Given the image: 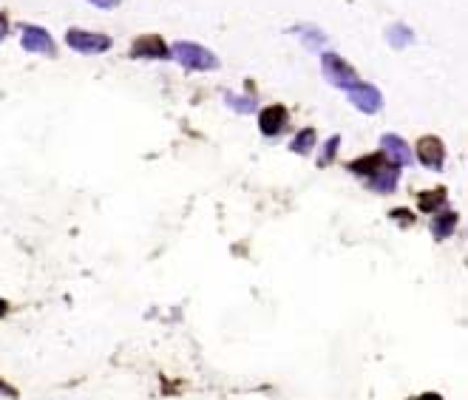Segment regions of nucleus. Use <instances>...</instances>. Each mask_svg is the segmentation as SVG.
Segmentation results:
<instances>
[{"label":"nucleus","instance_id":"obj_1","mask_svg":"<svg viewBox=\"0 0 468 400\" xmlns=\"http://www.w3.org/2000/svg\"><path fill=\"white\" fill-rule=\"evenodd\" d=\"M171 57H176L187 72H213V69H219V60L210 48L199 46V43H187V40L176 43L171 48Z\"/></svg>","mask_w":468,"mask_h":400},{"label":"nucleus","instance_id":"obj_2","mask_svg":"<svg viewBox=\"0 0 468 400\" xmlns=\"http://www.w3.org/2000/svg\"><path fill=\"white\" fill-rule=\"evenodd\" d=\"M321 72H323V77H326L332 86L344 88V91H352V88L361 83L358 72L352 69V65H349L341 54H335V51H323V54H321Z\"/></svg>","mask_w":468,"mask_h":400},{"label":"nucleus","instance_id":"obj_3","mask_svg":"<svg viewBox=\"0 0 468 400\" xmlns=\"http://www.w3.org/2000/svg\"><path fill=\"white\" fill-rule=\"evenodd\" d=\"M65 46L80 51V54H102V51L111 48V37L108 34H97V32L72 29V32H65Z\"/></svg>","mask_w":468,"mask_h":400},{"label":"nucleus","instance_id":"obj_4","mask_svg":"<svg viewBox=\"0 0 468 400\" xmlns=\"http://www.w3.org/2000/svg\"><path fill=\"white\" fill-rule=\"evenodd\" d=\"M131 57L137 60H168L171 57V48L165 46L162 37L156 34H142L131 43Z\"/></svg>","mask_w":468,"mask_h":400},{"label":"nucleus","instance_id":"obj_5","mask_svg":"<svg viewBox=\"0 0 468 400\" xmlns=\"http://www.w3.org/2000/svg\"><path fill=\"white\" fill-rule=\"evenodd\" d=\"M20 46L32 54H46V57L54 54V40L40 26H20Z\"/></svg>","mask_w":468,"mask_h":400},{"label":"nucleus","instance_id":"obj_6","mask_svg":"<svg viewBox=\"0 0 468 400\" xmlns=\"http://www.w3.org/2000/svg\"><path fill=\"white\" fill-rule=\"evenodd\" d=\"M380 154L386 156V162L389 165H394V168H409L412 165V151H409V145L403 142V140H400L397 137V133H386V137L380 140Z\"/></svg>","mask_w":468,"mask_h":400},{"label":"nucleus","instance_id":"obj_7","mask_svg":"<svg viewBox=\"0 0 468 400\" xmlns=\"http://www.w3.org/2000/svg\"><path fill=\"white\" fill-rule=\"evenodd\" d=\"M347 97H349V102H352L358 111H363V114H377V111H380V105H383L380 91H377L375 86L363 83V80H361L352 91H347Z\"/></svg>","mask_w":468,"mask_h":400},{"label":"nucleus","instance_id":"obj_8","mask_svg":"<svg viewBox=\"0 0 468 400\" xmlns=\"http://www.w3.org/2000/svg\"><path fill=\"white\" fill-rule=\"evenodd\" d=\"M417 159H420V165H426L429 171H443V165H446V145H443V140H437V137H423V140L417 142Z\"/></svg>","mask_w":468,"mask_h":400},{"label":"nucleus","instance_id":"obj_9","mask_svg":"<svg viewBox=\"0 0 468 400\" xmlns=\"http://www.w3.org/2000/svg\"><path fill=\"white\" fill-rule=\"evenodd\" d=\"M290 122V111L284 105H270V108H264L258 114V128L264 137H279V133L287 128Z\"/></svg>","mask_w":468,"mask_h":400},{"label":"nucleus","instance_id":"obj_10","mask_svg":"<svg viewBox=\"0 0 468 400\" xmlns=\"http://www.w3.org/2000/svg\"><path fill=\"white\" fill-rule=\"evenodd\" d=\"M389 162H386V156L377 151V154H366V156H361V159H352L349 165H347V171L349 173H355V176H363V179H372L377 171H383Z\"/></svg>","mask_w":468,"mask_h":400},{"label":"nucleus","instance_id":"obj_11","mask_svg":"<svg viewBox=\"0 0 468 400\" xmlns=\"http://www.w3.org/2000/svg\"><path fill=\"white\" fill-rule=\"evenodd\" d=\"M397 182H400V168H394V165H386L372 179H366L369 190H375V193H392L397 187Z\"/></svg>","mask_w":468,"mask_h":400},{"label":"nucleus","instance_id":"obj_12","mask_svg":"<svg viewBox=\"0 0 468 400\" xmlns=\"http://www.w3.org/2000/svg\"><path fill=\"white\" fill-rule=\"evenodd\" d=\"M457 213L454 211H440V213H434L432 216V222H429V227H432V236L437 239V241H443V239H448L451 233H454V227H457Z\"/></svg>","mask_w":468,"mask_h":400},{"label":"nucleus","instance_id":"obj_13","mask_svg":"<svg viewBox=\"0 0 468 400\" xmlns=\"http://www.w3.org/2000/svg\"><path fill=\"white\" fill-rule=\"evenodd\" d=\"M446 202H448L446 187H434V190H426L417 196V208L423 213H440V211H446Z\"/></svg>","mask_w":468,"mask_h":400},{"label":"nucleus","instance_id":"obj_14","mask_svg":"<svg viewBox=\"0 0 468 400\" xmlns=\"http://www.w3.org/2000/svg\"><path fill=\"white\" fill-rule=\"evenodd\" d=\"M315 142H318L315 128H301V131L295 133V137H293V142H290V151H295V154L307 156L309 151H315Z\"/></svg>","mask_w":468,"mask_h":400},{"label":"nucleus","instance_id":"obj_15","mask_svg":"<svg viewBox=\"0 0 468 400\" xmlns=\"http://www.w3.org/2000/svg\"><path fill=\"white\" fill-rule=\"evenodd\" d=\"M386 40H389V46H392V48H406V46H412V43H415V34H412V29H409V26L394 23V26L386 32Z\"/></svg>","mask_w":468,"mask_h":400},{"label":"nucleus","instance_id":"obj_16","mask_svg":"<svg viewBox=\"0 0 468 400\" xmlns=\"http://www.w3.org/2000/svg\"><path fill=\"white\" fill-rule=\"evenodd\" d=\"M295 34H298V37L304 40V46L312 48V51H315V48H323V43H326V34H323L321 29H315V26H298Z\"/></svg>","mask_w":468,"mask_h":400},{"label":"nucleus","instance_id":"obj_17","mask_svg":"<svg viewBox=\"0 0 468 400\" xmlns=\"http://www.w3.org/2000/svg\"><path fill=\"white\" fill-rule=\"evenodd\" d=\"M225 102L233 108V111H239V114H250V111H255V100L253 97H239V94H225Z\"/></svg>","mask_w":468,"mask_h":400},{"label":"nucleus","instance_id":"obj_18","mask_svg":"<svg viewBox=\"0 0 468 400\" xmlns=\"http://www.w3.org/2000/svg\"><path fill=\"white\" fill-rule=\"evenodd\" d=\"M338 148H341V137H329L326 145H323V151H321V156H318V165H329L332 159H335Z\"/></svg>","mask_w":468,"mask_h":400},{"label":"nucleus","instance_id":"obj_19","mask_svg":"<svg viewBox=\"0 0 468 400\" xmlns=\"http://www.w3.org/2000/svg\"><path fill=\"white\" fill-rule=\"evenodd\" d=\"M392 219H394L397 225H406V227L415 225V213H409V211H403V208H394V211H392Z\"/></svg>","mask_w":468,"mask_h":400},{"label":"nucleus","instance_id":"obj_20","mask_svg":"<svg viewBox=\"0 0 468 400\" xmlns=\"http://www.w3.org/2000/svg\"><path fill=\"white\" fill-rule=\"evenodd\" d=\"M88 4H94L97 9H116L119 0H88Z\"/></svg>","mask_w":468,"mask_h":400},{"label":"nucleus","instance_id":"obj_21","mask_svg":"<svg viewBox=\"0 0 468 400\" xmlns=\"http://www.w3.org/2000/svg\"><path fill=\"white\" fill-rule=\"evenodd\" d=\"M0 394H4V397H18V389H15V386H9V383H4V380H0Z\"/></svg>","mask_w":468,"mask_h":400},{"label":"nucleus","instance_id":"obj_22","mask_svg":"<svg viewBox=\"0 0 468 400\" xmlns=\"http://www.w3.org/2000/svg\"><path fill=\"white\" fill-rule=\"evenodd\" d=\"M6 32H9V20H6V15H0V40L6 37Z\"/></svg>","mask_w":468,"mask_h":400},{"label":"nucleus","instance_id":"obj_23","mask_svg":"<svg viewBox=\"0 0 468 400\" xmlns=\"http://www.w3.org/2000/svg\"><path fill=\"white\" fill-rule=\"evenodd\" d=\"M6 312H9V304H6V301H4V298H0V318H4V315H6Z\"/></svg>","mask_w":468,"mask_h":400}]
</instances>
